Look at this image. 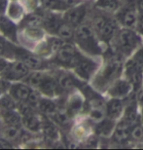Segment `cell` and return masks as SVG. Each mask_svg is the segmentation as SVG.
Returning a JSON list of instances; mask_svg holds the SVG:
<instances>
[{"label": "cell", "instance_id": "ffe728a7", "mask_svg": "<svg viewBox=\"0 0 143 150\" xmlns=\"http://www.w3.org/2000/svg\"><path fill=\"white\" fill-rule=\"evenodd\" d=\"M58 83L59 89L64 90V91H70L79 84L75 78L67 73H62L59 75L58 78Z\"/></svg>", "mask_w": 143, "mask_h": 150}, {"label": "cell", "instance_id": "4316f807", "mask_svg": "<svg viewBox=\"0 0 143 150\" xmlns=\"http://www.w3.org/2000/svg\"><path fill=\"white\" fill-rule=\"evenodd\" d=\"M3 120H4L5 124L8 125H16L19 126L22 123V119L19 113L14 111V109L12 110H4V112L2 113Z\"/></svg>", "mask_w": 143, "mask_h": 150}, {"label": "cell", "instance_id": "3957f363", "mask_svg": "<svg viewBox=\"0 0 143 150\" xmlns=\"http://www.w3.org/2000/svg\"><path fill=\"white\" fill-rule=\"evenodd\" d=\"M118 21L112 19L102 13H98L94 17L92 26L94 29L98 39L104 43L108 44L114 40L119 31Z\"/></svg>", "mask_w": 143, "mask_h": 150}, {"label": "cell", "instance_id": "ba28073f", "mask_svg": "<svg viewBox=\"0 0 143 150\" xmlns=\"http://www.w3.org/2000/svg\"><path fill=\"white\" fill-rule=\"evenodd\" d=\"M29 74V68L23 62H16L8 64L3 76L7 80H20Z\"/></svg>", "mask_w": 143, "mask_h": 150}, {"label": "cell", "instance_id": "ab89813d", "mask_svg": "<svg viewBox=\"0 0 143 150\" xmlns=\"http://www.w3.org/2000/svg\"><path fill=\"white\" fill-rule=\"evenodd\" d=\"M13 145L11 144L10 142L5 139H0V149H12Z\"/></svg>", "mask_w": 143, "mask_h": 150}, {"label": "cell", "instance_id": "8fae6325", "mask_svg": "<svg viewBox=\"0 0 143 150\" xmlns=\"http://www.w3.org/2000/svg\"><path fill=\"white\" fill-rule=\"evenodd\" d=\"M97 62L88 58L82 57V59L74 67V69H75V72L79 75V77H81L84 80H89L94 71L97 70Z\"/></svg>", "mask_w": 143, "mask_h": 150}, {"label": "cell", "instance_id": "b9f144b4", "mask_svg": "<svg viewBox=\"0 0 143 150\" xmlns=\"http://www.w3.org/2000/svg\"><path fill=\"white\" fill-rule=\"evenodd\" d=\"M65 4H66L68 7H74L77 4H79L80 0H62Z\"/></svg>", "mask_w": 143, "mask_h": 150}, {"label": "cell", "instance_id": "f546056e", "mask_svg": "<svg viewBox=\"0 0 143 150\" xmlns=\"http://www.w3.org/2000/svg\"><path fill=\"white\" fill-rule=\"evenodd\" d=\"M130 139L133 142H143V125L139 121L137 123H135L132 127Z\"/></svg>", "mask_w": 143, "mask_h": 150}, {"label": "cell", "instance_id": "74e56055", "mask_svg": "<svg viewBox=\"0 0 143 150\" xmlns=\"http://www.w3.org/2000/svg\"><path fill=\"white\" fill-rule=\"evenodd\" d=\"M22 7L20 5H18L17 3H12L10 6V10H9V15L12 18H14V19H17V18H19L22 15Z\"/></svg>", "mask_w": 143, "mask_h": 150}, {"label": "cell", "instance_id": "484cf974", "mask_svg": "<svg viewBox=\"0 0 143 150\" xmlns=\"http://www.w3.org/2000/svg\"><path fill=\"white\" fill-rule=\"evenodd\" d=\"M43 23L44 18L42 16L38 14H30L23 20L20 25L26 26V28H38L40 25H43Z\"/></svg>", "mask_w": 143, "mask_h": 150}, {"label": "cell", "instance_id": "d6986e66", "mask_svg": "<svg viewBox=\"0 0 143 150\" xmlns=\"http://www.w3.org/2000/svg\"><path fill=\"white\" fill-rule=\"evenodd\" d=\"M136 100H132L128 104L126 107V110H125V114H124V118L128 124L130 125L132 127L135 123L138 122V115H137V108H136Z\"/></svg>", "mask_w": 143, "mask_h": 150}, {"label": "cell", "instance_id": "bcb514c9", "mask_svg": "<svg viewBox=\"0 0 143 150\" xmlns=\"http://www.w3.org/2000/svg\"><path fill=\"white\" fill-rule=\"evenodd\" d=\"M142 120H143V107H142Z\"/></svg>", "mask_w": 143, "mask_h": 150}, {"label": "cell", "instance_id": "6da1fadb", "mask_svg": "<svg viewBox=\"0 0 143 150\" xmlns=\"http://www.w3.org/2000/svg\"><path fill=\"white\" fill-rule=\"evenodd\" d=\"M121 55L116 52L110 54L106 58L105 64L94 78V85L99 91H105L109 89L116 81L123 70Z\"/></svg>", "mask_w": 143, "mask_h": 150}, {"label": "cell", "instance_id": "ac0fdd59", "mask_svg": "<svg viewBox=\"0 0 143 150\" xmlns=\"http://www.w3.org/2000/svg\"><path fill=\"white\" fill-rule=\"evenodd\" d=\"M115 127L114 120L106 117V118L100 120L97 124V128H95V133L101 137H109L114 132Z\"/></svg>", "mask_w": 143, "mask_h": 150}, {"label": "cell", "instance_id": "4fadbf2b", "mask_svg": "<svg viewBox=\"0 0 143 150\" xmlns=\"http://www.w3.org/2000/svg\"><path fill=\"white\" fill-rule=\"evenodd\" d=\"M132 85L129 80H117L108 90L109 95L113 98H122L130 95L132 90Z\"/></svg>", "mask_w": 143, "mask_h": 150}, {"label": "cell", "instance_id": "2e32d148", "mask_svg": "<svg viewBox=\"0 0 143 150\" xmlns=\"http://www.w3.org/2000/svg\"><path fill=\"white\" fill-rule=\"evenodd\" d=\"M31 89L25 84H16L11 86L10 94L15 100L19 101H26L29 97Z\"/></svg>", "mask_w": 143, "mask_h": 150}, {"label": "cell", "instance_id": "f6af8a7d", "mask_svg": "<svg viewBox=\"0 0 143 150\" xmlns=\"http://www.w3.org/2000/svg\"><path fill=\"white\" fill-rule=\"evenodd\" d=\"M136 5H137V9L140 11V13H143V0H138L136 2Z\"/></svg>", "mask_w": 143, "mask_h": 150}, {"label": "cell", "instance_id": "9c48e42d", "mask_svg": "<svg viewBox=\"0 0 143 150\" xmlns=\"http://www.w3.org/2000/svg\"><path fill=\"white\" fill-rule=\"evenodd\" d=\"M130 131H132V126L129 125L125 120L122 119L116 125L114 132H113V142L117 143L118 145L126 144L130 140H132V139H130Z\"/></svg>", "mask_w": 143, "mask_h": 150}, {"label": "cell", "instance_id": "7402d4cb", "mask_svg": "<svg viewBox=\"0 0 143 150\" xmlns=\"http://www.w3.org/2000/svg\"><path fill=\"white\" fill-rule=\"evenodd\" d=\"M95 8L105 12H115L121 8L120 0H97Z\"/></svg>", "mask_w": 143, "mask_h": 150}, {"label": "cell", "instance_id": "8992f818", "mask_svg": "<svg viewBox=\"0 0 143 150\" xmlns=\"http://www.w3.org/2000/svg\"><path fill=\"white\" fill-rule=\"evenodd\" d=\"M137 5L133 2H128L126 5L118 10L116 20L118 23L127 28H132L137 25L138 15Z\"/></svg>", "mask_w": 143, "mask_h": 150}, {"label": "cell", "instance_id": "1f68e13d", "mask_svg": "<svg viewBox=\"0 0 143 150\" xmlns=\"http://www.w3.org/2000/svg\"><path fill=\"white\" fill-rule=\"evenodd\" d=\"M43 129H44V133H45L46 136L51 139H58V130L55 127V125L52 124L50 121H46L43 125Z\"/></svg>", "mask_w": 143, "mask_h": 150}, {"label": "cell", "instance_id": "ee69618b", "mask_svg": "<svg viewBox=\"0 0 143 150\" xmlns=\"http://www.w3.org/2000/svg\"><path fill=\"white\" fill-rule=\"evenodd\" d=\"M6 5H7V1L6 0H0V14L5 11Z\"/></svg>", "mask_w": 143, "mask_h": 150}, {"label": "cell", "instance_id": "e575fe53", "mask_svg": "<svg viewBox=\"0 0 143 150\" xmlns=\"http://www.w3.org/2000/svg\"><path fill=\"white\" fill-rule=\"evenodd\" d=\"M0 105L4 110H12L16 107L14 98L9 97V96H4L3 98H0Z\"/></svg>", "mask_w": 143, "mask_h": 150}, {"label": "cell", "instance_id": "cb8c5ba5", "mask_svg": "<svg viewBox=\"0 0 143 150\" xmlns=\"http://www.w3.org/2000/svg\"><path fill=\"white\" fill-rule=\"evenodd\" d=\"M22 123L23 124V126H25L26 129H28L29 131L32 132H37L41 126L40 120L38 119V117L34 113L23 116Z\"/></svg>", "mask_w": 143, "mask_h": 150}, {"label": "cell", "instance_id": "9a60e30c", "mask_svg": "<svg viewBox=\"0 0 143 150\" xmlns=\"http://www.w3.org/2000/svg\"><path fill=\"white\" fill-rule=\"evenodd\" d=\"M39 89L41 90V92H42L43 94L49 96V97H54L55 95L58 94V92L59 90V86H58V81L55 80L52 77L46 76L45 75Z\"/></svg>", "mask_w": 143, "mask_h": 150}, {"label": "cell", "instance_id": "8d00e7d4", "mask_svg": "<svg viewBox=\"0 0 143 150\" xmlns=\"http://www.w3.org/2000/svg\"><path fill=\"white\" fill-rule=\"evenodd\" d=\"M40 100H41V98H40L39 93L34 91V90H31L30 94H29V97L26 101L32 106H38V103H39Z\"/></svg>", "mask_w": 143, "mask_h": 150}, {"label": "cell", "instance_id": "e0dca14e", "mask_svg": "<svg viewBox=\"0 0 143 150\" xmlns=\"http://www.w3.org/2000/svg\"><path fill=\"white\" fill-rule=\"evenodd\" d=\"M0 30L11 40H17V28L15 23L7 17H0Z\"/></svg>", "mask_w": 143, "mask_h": 150}, {"label": "cell", "instance_id": "5b68a950", "mask_svg": "<svg viewBox=\"0 0 143 150\" xmlns=\"http://www.w3.org/2000/svg\"><path fill=\"white\" fill-rule=\"evenodd\" d=\"M82 55L71 44L64 43L58 52L56 53L55 62L59 65L65 67H75L82 59Z\"/></svg>", "mask_w": 143, "mask_h": 150}, {"label": "cell", "instance_id": "52a82bcc", "mask_svg": "<svg viewBox=\"0 0 143 150\" xmlns=\"http://www.w3.org/2000/svg\"><path fill=\"white\" fill-rule=\"evenodd\" d=\"M125 74L127 79L132 85V88L135 92L141 90L143 81V69L132 58L128 61L125 65Z\"/></svg>", "mask_w": 143, "mask_h": 150}, {"label": "cell", "instance_id": "60d3db41", "mask_svg": "<svg viewBox=\"0 0 143 150\" xmlns=\"http://www.w3.org/2000/svg\"><path fill=\"white\" fill-rule=\"evenodd\" d=\"M137 31L139 34L143 35V13H140V16L138 17V21H137Z\"/></svg>", "mask_w": 143, "mask_h": 150}, {"label": "cell", "instance_id": "d4e9b609", "mask_svg": "<svg viewBox=\"0 0 143 150\" xmlns=\"http://www.w3.org/2000/svg\"><path fill=\"white\" fill-rule=\"evenodd\" d=\"M61 22L62 21L59 19L58 16H56V15H48V16L44 18L43 25L46 28L47 30H49L51 33H53V32L56 33Z\"/></svg>", "mask_w": 143, "mask_h": 150}, {"label": "cell", "instance_id": "836d02e7", "mask_svg": "<svg viewBox=\"0 0 143 150\" xmlns=\"http://www.w3.org/2000/svg\"><path fill=\"white\" fill-rule=\"evenodd\" d=\"M63 44H64V41H63V39H61V38H50L47 43L48 49H49L51 52H55V53L58 52Z\"/></svg>", "mask_w": 143, "mask_h": 150}, {"label": "cell", "instance_id": "4dcf8cb0", "mask_svg": "<svg viewBox=\"0 0 143 150\" xmlns=\"http://www.w3.org/2000/svg\"><path fill=\"white\" fill-rule=\"evenodd\" d=\"M83 106V101L81 100V98L79 97H74L70 100V101L68 103L67 105V111L70 114V116L74 115L77 112H79L81 110Z\"/></svg>", "mask_w": 143, "mask_h": 150}, {"label": "cell", "instance_id": "7bdbcfd3", "mask_svg": "<svg viewBox=\"0 0 143 150\" xmlns=\"http://www.w3.org/2000/svg\"><path fill=\"white\" fill-rule=\"evenodd\" d=\"M7 67H8V62H6L4 59H1V58H0V72L4 71Z\"/></svg>", "mask_w": 143, "mask_h": 150}, {"label": "cell", "instance_id": "f1b7e54d", "mask_svg": "<svg viewBox=\"0 0 143 150\" xmlns=\"http://www.w3.org/2000/svg\"><path fill=\"white\" fill-rule=\"evenodd\" d=\"M45 8L50 10H66L69 7L62 0H41Z\"/></svg>", "mask_w": 143, "mask_h": 150}, {"label": "cell", "instance_id": "f35d334b", "mask_svg": "<svg viewBox=\"0 0 143 150\" xmlns=\"http://www.w3.org/2000/svg\"><path fill=\"white\" fill-rule=\"evenodd\" d=\"M9 47H10V45L7 43V41H6L4 38L0 37V56L8 53V51L11 49V48H9Z\"/></svg>", "mask_w": 143, "mask_h": 150}, {"label": "cell", "instance_id": "d590c367", "mask_svg": "<svg viewBox=\"0 0 143 150\" xmlns=\"http://www.w3.org/2000/svg\"><path fill=\"white\" fill-rule=\"evenodd\" d=\"M26 36L32 40H38V39L42 38L43 32L40 30L38 28H27L25 31Z\"/></svg>", "mask_w": 143, "mask_h": 150}, {"label": "cell", "instance_id": "30bf717a", "mask_svg": "<svg viewBox=\"0 0 143 150\" xmlns=\"http://www.w3.org/2000/svg\"><path fill=\"white\" fill-rule=\"evenodd\" d=\"M86 14H87V6L86 5L74 6L69 10H67V12L65 13L64 21L76 28L83 23Z\"/></svg>", "mask_w": 143, "mask_h": 150}, {"label": "cell", "instance_id": "277c9868", "mask_svg": "<svg viewBox=\"0 0 143 150\" xmlns=\"http://www.w3.org/2000/svg\"><path fill=\"white\" fill-rule=\"evenodd\" d=\"M116 52L121 56H130L141 44V38L137 32L132 28H124L119 29L117 35L114 38Z\"/></svg>", "mask_w": 143, "mask_h": 150}, {"label": "cell", "instance_id": "83f0119b", "mask_svg": "<svg viewBox=\"0 0 143 150\" xmlns=\"http://www.w3.org/2000/svg\"><path fill=\"white\" fill-rule=\"evenodd\" d=\"M38 108L45 114H54L58 110L56 104L54 101L50 100H42V98L38 103Z\"/></svg>", "mask_w": 143, "mask_h": 150}, {"label": "cell", "instance_id": "5bb4252c", "mask_svg": "<svg viewBox=\"0 0 143 150\" xmlns=\"http://www.w3.org/2000/svg\"><path fill=\"white\" fill-rule=\"evenodd\" d=\"M124 110V103L121 98H113L105 104V116L116 120L120 117Z\"/></svg>", "mask_w": 143, "mask_h": 150}, {"label": "cell", "instance_id": "7c38bea8", "mask_svg": "<svg viewBox=\"0 0 143 150\" xmlns=\"http://www.w3.org/2000/svg\"><path fill=\"white\" fill-rule=\"evenodd\" d=\"M15 55L20 62H23L29 69L38 70L43 67L42 61L37 56H34L32 54L27 53L23 49H17L15 51Z\"/></svg>", "mask_w": 143, "mask_h": 150}, {"label": "cell", "instance_id": "44dd1931", "mask_svg": "<svg viewBox=\"0 0 143 150\" xmlns=\"http://www.w3.org/2000/svg\"><path fill=\"white\" fill-rule=\"evenodd\" d=\"M56 33L58 34L59 38L63 39V40H70V39L74 38V35H75V28L65 21H62Z\"/></svg>", "mask_w": 143, "mask_h": 150}, {"label": "cell", "instance_id": "603a6c76", "mask_svg": "<svg viewBox=\"0 0 143 150\" xmlns=\"http://www.w3.org/2000/svg\"><path fill=\"white\" fill-rule=\"evenodd\" d=\"M1 134L3 139L12 142V140H16L22 133H20V129L19 126L6 124L5 127L2 129Z\"/></svg>", "mask_w": 143, "mask_h": 150}, {"label": "cell", "instance_id": "d6a6232c", "mask_svg": "<svg viewBox=\"0 0 143 150\" xmlns=\"http://www.w3.org/2000/svg\"><path fill=\"white\" fill-rule=\"evenodd\" d=\"M45 77V75L40 73V72H35V73H32L31 75H29L28 77V80H27V83L29 84V86L31 87H34V88H39L41 83Z\"/></svg>", "mask_w": 143, "mask_h": 150}, {"label": "cell", "instance_id": "7a4b0ae2", "mask_svg": "<svg viewBox=\"0 0 143 150\" xmlns=\"http://www.w3.org/2000/svg\"><path fill=\"white\" fill-rule=\"evenodd\" d=\"M74 38H75L77 44L87 53L94 56L102 54V50L97 41L99 39L91 25L82 23L81 25L77 26Z\"/></svg>", "mask_w": 143, "mask_h": 150}]
</instances>
